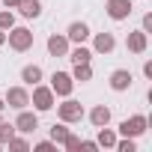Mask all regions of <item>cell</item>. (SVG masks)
Returning a JSON list of instances; mask_svg holds the SVG:
<instances>
[{"mask_svg":"<svg viewBox=\"0 0 152 152\" xmlns=\"http://www.w3.org/2000/svg\"><path fill=\"white\" fill-rule=\"evenodd\" d=\"M12 134H18L15 131V122H3V119H0V146H6V140Z\"/></svg>","mask_w":152,"mask_h":152,"instance_id":"cell-22","label":"cell"},{"mask_svg":"<svg viewBox=\"0 0 152 152\" xmlns=\"http://www.w3.org/2000/svg\"><path fill=\"white\" fill-rule=\"evenodd\" d=\"M146 128H149V119H146L143 113H134V116H128V119L119 122V134H122V137H134V140L143 137Z\"/></svg>","mask_w":152,"mask_h":152,"instance_id":"cell-2","label":"cell"},{"mask_svg":"<svg viewBox=\"0 0 152 152\" xmlns=\"http://www.w3.org/2000/svg\"><path fill=\"white\" fill-rule=\"evenodd\" d=\"M39 128V116L33 113V110H18V116H15V131H21V134H33Z\"/></svg>","mask_w":152,"mask_h":152,"instance_id":"cell-10","label":"cell"},{"mask_svg":"<svg viewBox=\"0 0 152 152\" xmlns=\"http://www.w3.org/2000/svg\"><path fill=\"white\" fill-rule=\"evenodd\" d=\"M57 116H60L63 122H69V125H72V122H81V119H84V104L75 102L72 96H66L63 104H57Z\"/></svg>","mask_w":152,"mask_h":152,"instance_id":"cell-3","label":"cell"},{"mask_svg":"<svg viewBox=\"0 0 152 152\" xmlns=\"http://www.w3.org/2000/svg\"><path fill=\"white\" fill-rule=\"evenodd\" d=\"M72 78H75V84H87V81H93V66H90V63H75Z\"/></svg>","mask_w":152,"mask_h":152,"instance_id":"cell-19","label":"cell"},{"mask_svg":"<svg viewBox=\"0 0 152 152\" xmlns=\"http://www.w3.org/2000/svg\"><path fill=\"white\" fill-rule=\"evenodd\" d=\"M18 12L24 18H39L42 15V0H21L18 3Z\"/></svg>","mask_w":152,"mask_h":152,"instance_id":"cell-18","label":"cell"},{"mask_svg":"<svg viewBox=\"0 0 152 152\" xmlns=\"http://www.w3.org/2000/svg\"><path fill=\"white\" fill-rule=\"evenodd\" d=\"M54 102H57V96H54V90H51V87H45V84H36V87H33L30 104H33V107H36L39 113L51 110V107H54Z\"/></svg>","mask_w":152,"mask_h":152,"instance_id":"cell-4","label":"cell"},{"mask_svg":"<svg viewBox=\"0 0 152 152\" xmlns=\"http://www.w3.org/2000/svg\"><path fill=\"white\" fill-rule=\"evenodd\" d=\"M6 42H9L12 51L24 54V51L33 48V30L30 27H12V30H6Z\"/></svg>","mask_w":152,"mask_h":152,"instance_id":"cell-1","label":"cell"},{"mask_svg":"<svg viewBox=\"0 0 152 152\" xmlns=\"http://www.w3.org/2000/svg\"><path fill=\"white\" fill-rule=\"evenodd\" d=\"M104 12H107L110 21H125V18L134 12V3H131V0H107V3H104Z\"/></svg>","mask_w":152,"mask_h":152,"instance_id":"cell-5","label":"cell"},{"mask_svg":"<svg viewBox=\"0 0 152 152\" xmlns=\"http://www.w3.org/2000/svg\"><path fill=\"white\" fill-rule=\"evenodd\" d=\"M107 84H110L113 93H125V90H131V84H134V75H131L128 69H113Z\"/></svg>","mask_w":152,"mask_h":152,"instance_id":"cell-8","label":"cell"},{"mask_svg":"<svg viewBox=\"0 0 152 152\" xmlns=\"http://www.w3.org/2000/svg\"><path fill=\"white\" fill-rule=\"evenodd\" d=\"M81 149H84V152H96L99 143H96V140H81Z\"/></svg>","mask_w":152,"mask_h":152,"instance_id":"cell-28","label":"cell"},{"mask_svg":"<svg viewBox=\"0 0 152 152\" xmlns=\"http://www.w3.org/2000/svg\"><path fill=\"white\" fill-rule=\"evenodd\" d=\"M45 45H48V54H51V57H66L69 48H72V42L66 39V33H51Z\"/></svg>","mask_w":152,"mask_h":152,"instance_id":"cell-11","label":"cell"},{"mask_svg":"<svg viewBox=\"0 0 152 152\" xmlns=\"http://www.w3.org/2000/svg\"><path fill=\"white\" fill-rule=\"evenodd\" d=\"M72 63H93V48H87L84 42L78 45V48H69V54H66Z\"/></svg>","mask_w":152,"mask_h":152,"instance_id":"cell-17","label":"cell"},{"mask_svg":"<svg viewBox=\"0 0 152 152\" xmlns=\"http://www.w3.org/2000/svg\"><path fill=\"white\" fill-rule=\"evenodd\" d=\"M3 107H6V102H3V99H0V113H3Z\"/></svg>","mask_w":152,"mask_h":152,"instance_id":"cell-32","label":"cell"},{"mask_svg":"<svg viewBox=\"0 0 152 152\" xmlns=\"http://www.w3.org/2000/svg\"><path fill=\"white\" fill-rule=\"evenodd\" d=\"M33 149H36V152H51V149H57V143L48 137V140H39V143H33Z\"/></svg>","mask_w":152,"mask_h":152,"instance_id":"cell-26","label":"cell"},{"mask_svg":"<svg viewBox=\"0 0 152 152\" xmlns=\"http://www.w3.org/2000/svg\"><path fill=\"white\" fill-rule=\"evenodd\" d=\"M140 30H143V33H152V12H146V15H143V24H140Z\"/></svg>","mask_w":152,"mask_h":152,"instance_id":"cell-27","label":"cell"},{"mask_svg":"<svg viewBox=\"0 0 152 152\" xmlns=\"http://www.w3.org/2000/svg\"><path fill=\"white\" fill-rule=\"evenodd\" d=\"M42 78H45V72H42V66H36V63H27V66L21 69V81H24L27 87L42 84Z\"/></svg>","mask_w":152,"mask_h":152,"instance_id":"cell-14","label":"cell"},{"mask_svg":"<svg viewBox=\"0 0 152 152\" xmlns=\"http://www.w3.org/2000/svg\"><path fill=\"white\" fill-rule=\"evenodd\" d=\"M116 36L113 33H96L93 36V54H113Z\"/></svg>","mask_w":152,"mask_h":152,"instance_id":"cell-13","label":"cell"},{"mask_svg":"<svg viewBox=\"0 0 152 152\" xmlns=\"http://www.w3.org/2000/svg\"><path fill=\"white\" fill-rule=\"evenodd\" d=\"M143 78H152V60L143 63Z\"/></svg>","mask_w":152,"mask_h":152,"instance_id":"cell-29","label":"cell"},{"mask_svg":"<svg viewBox=\"0 0 152 152\" xmlns=\"http://www.w3.org/2000/svg\"><path fill=\"white\" fill-rule=\"evenodd\" d=\"M125 48H128V54H146V48H149V33L131 30V33L125 36Z\"/></svg>","mask_w":152,"mask_h":152,"instance_id":"cell-9","label":"cell"},{"mask_svg":"<svg viewBox=\"0 0 152 152\" xmlns=\"http://www.w3.org/2000/svg\"><path fill=\"white\" fill-rule=\"evenodd\" d=\"M0 45H6V30H0Z\"/></svg>","mask_w":152,"mask_h":152,"instance_id":"cell-31","label":"cell"},{"mask_svg":"<svg viewBox=\"0 0 152 152\" xmlns=\"http://www.w3.org/2000/svg\"><path fill=\"white\" fill-rule=\"evenodd\" d=\"M18 3H21V0H3V6H6V9H18Z\"/></svg>","mask_w":152,"mask_h":152,"instance_id":"cell-30","label":"cell"},{"mask_svg":"<svg viewBox=\"0 0 152 152\" xmlns=\"http://www.w3.org/2000/svg\"><path fill=\"white\" fill-rule=\"evenodd\" d=\"M90 36H93V30H90V24H87V21H72V24H69V30H66V39H69V42H75V45L87 42Z\"/></svg>","mask_w":152,"mask_h":152,"instance_id":"cell-12","label":"cell"},{"mask_svg":"<svg viewBox=\"0 0 152 152\" xmlns=\"http://www.w3.org/2000/svg\"><path fill=\"white\" fill-rule=\"evenodd\" d=\"M66 134H69V122H63V119H60V122H54V125H51V140H54L57 146H63Z\"/></svg>","mask_w":152,"mask_h":152,"instance_id":"cell-20","label":"cell"},{"mask_svg":"<svg viewBox=\"0 0 152 152\" xmlns=\"http://www.w3.org/2000/svg\"><path fill=\"white\" fill-rule=\"evenodd\" d=\"M3 102H6L12 110H24V107L30 104V93H27V87H9L6 96H3Z\"/></svg>","mask_w":152,"mask_h":152,"instance_id":"cell-7","label":"cell"},{"mask_svg":"<svg viewBox=\"0 0 152 152\" xmlns=\"http://www.w3.org/2000/svg\"><path fill=\"white\" fill-rule=\"evenodd\" d=\"M51 90H54V96L66 99V96H72V90H75V78H72L69 72H54V75H51Z\"/></svg>","mask_w":152,"mask_h":152,"instance_id":"cell-6","label":"cell"},{"mask_svg":"<svg viewBox=\"0 0 152 152\" xmlns=\"http://www.w3.org/2000/svg\"><path fill=\"white\" fill-rule=\"evenodd\" d=\"M116 137H119V134H116L113 128L102 125V128H99V137H96V143H99V149H113V146H116Z\"/></svg>","mask_w":152,"mask_h":152,"instance_id":"cell-16","label":"cell"},{"mask_svg":"<svg viewBox=\"0 0 152 152\" xmlns=\"http://www.w3.org/2000/svg\"><path fill=\"white\" fill-rule=\"evenodd\" d=\"M12 27H15V12L3 9V12H0V30H12Z\"/></svg>","mask_w":152,"mask_h":152,"instance_id":"cell-24","label":"cell"},{"mask_svg":"<svg viewBox=\"0 0 152 152\" xmlns=\"http://www.w3.org/2000/svg\"><path fill=\"white\" fill-rule=\"evenodd\" d=\"M0 119H3V113H0Z\"/></svg>","mask_w":152,"mask_h":152,"instance_id":"cell-33","label":"cell"},{"mask_svg":"<svg viewBox=\"0 0 152 152\" xmlns=\"http://www.w3.org/2000/svg\"><path fill=\"white\" fill-rule=\"evenodd\" d=\"M90 122H93V128L110 125V107H107V104H96V107L90 110Z\"/></svg>","mask_w":152,"mask_h":152,"instance_id":"cell-15","label":"cell"},{"mask_svg":"<svg viewBox=\"0 0 152 152\" xmlns=\"http://www.w3.org/2000/svg\"><path fill=\"white\" fill-rule=\"evenodd\" d=\"M6 146H9V149H15V152H27V149H30V140H27V137L12 134V137L6 140Z\"/></svg>","mask_w":152,"mask_h":152,"instance_id":"cell-21","label":"cell"},{"mask_svg":"<svg viewBox=\"0 0 152 152\" xmlns=\"http://www.w3.org/2000/svg\"><path fill=\"white\" fill-rule=\"evenodd\" d=\"M116 152H137V143H134V137H116V146H113Z\"/></svg>","mask_w":152,"mask_h":152,"instance_id":"cell-23","label":"cell"},{"mask_svg":"<svg viewBox=\"0 0 152 152\" xmlns=\"http://www.w3.org/2000/svg\"><path fill=\"white\" fill-rule=\"evenodd\" d=\"M63 146H66L69 152H78V149H81V137L69 131V134H66V140H63Z\"/></svg>","mask_w":152,"mask_h":152,"instance_id":"cell-25","label":"cell"}]
</instances>
